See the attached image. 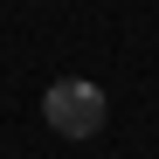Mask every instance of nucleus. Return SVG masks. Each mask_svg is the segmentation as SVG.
<instances>
[{
    "mask_svg": "<svg viewBox=\"0 0 159 159\" xmlns=\"http://www.w3.org/2000/svg\"><path fill=\"white\" fill-rule=\"evenodd\" d=\"M42 118L56 139H97L104 118H111V104H104L97 83H83V76H62V83H48L42 90Z\"/></svg>",
    "mask_w": 159,
    "mask_h": 159,
    "instance_id": "f257e3e1",
    "label": "nucleus"
}]
</instances>
